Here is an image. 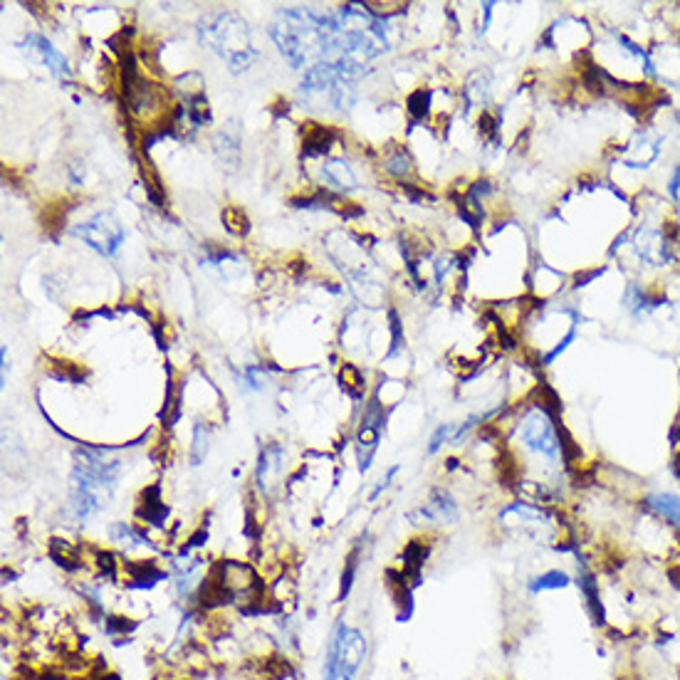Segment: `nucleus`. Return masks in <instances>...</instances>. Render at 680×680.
I'll list each match as a JSON object with an SVG mask.
<instances>
[{"mask_svg": "<svg viewBox=\"0 0 680 680\" xmlns=\"http://www.w3.org/2000/svg\"><path fill=\"white\" fill-rule=\"evenodd\" d=\"M339 383H342L345 393H349L352 399H362L364 389H366L362 372L356 369L354 364H345V366L339 369Z\"/></svg>", "mask_w": 680, "mask_h": 680, "instance_id": "f8f14e48", "label": "nucleus"}, {"mask_svg": "<svg viewBox=\"0 0 680 680\" xmlns=\"http://www.w3.org/2000/svg\"><path fill=\"white\" fill-rule=\"evenodd\" d=\"M383 168H386L389 174H393V176L401 178V176H406V174L411 171V161H409V156L403 154V151L396 149L392 156H389V159L383 161Z\"/></svg>", "mask_w": 680, "mask_h": 680, "instance_id": "f3484780", "label": "nucleus"}, {"mask_svg": "<svg viewBox=\"0 0 680 680\" xmlns=\"http://www.w3.org/2000/svg\"><path fill=\"white\" fill-rule=\"evenodd\" d=\"M643 505L663 517L666 522H671L673 527L680 532V495L671 493V490H656L643 497Z\"/></svg>", "mask_w": 680, "mask_h": 680, "instance_id": "6e6552de", "label": "nucleus"}, {"mask_svg": "<svg viewBox=\"0 0 680 680\" xmlns=\"http://www.w3.org/2000/svg\"><path fill=\"white\" fill-rule=\"evenodd\" d=\"M456 430H458L456 423H443V426H439L436 433L430 436L429 453H436V450H440L446 443H456Z\"/></svg>", "mask_w": 680, "mask_h": 680, "instance_id": "dca6fc26", "label": "nucleus"}, {"mask_svg": "<svg viewBox=\"0 0 680 680\" xmlns=\"http://www.w3.org/2000/svg\"><path fill=\"white\" fill-rule=\"evenodd\" d=\"M430 109V92L429 90H419V92L411 94L409 99V112L413 119H426Z\"/></svg>", "mask_w": 680, "mask_h": 680, "instance_id": "2eb2a0df", "label": "nucleus"}, {"mask_svg": "<svg viewBox=\"0 0 680 680\" xmlns=\"http://www.w3.org/2000/svg\"><path fill=\"white\" fill-rule=\"evenodd\" d=\"M322 178H325L326 191H352L356 188V178L352 174V168L346 166L345 161H326L322 166Z\"/></svg>", "mask_w": 680, "mask_h": 680, "instance_id": "9d476101", "label": "nucleus"}, {"mask_svg": "<svg viewBox=\"0 0 680 680\" xmlns=\"http://www.w3.org/2000/svg\"><path fill=\"white\" fill-rule=\"evenodd\" d=\"M366 651H369L366 636L359 628L339 621L326 646L322 680H354L366 661Z\"/></svg>", "mask_w": 680, "mask_h": 680, "instance_id": "7ed1b4c3", "label": "nucleus"}, {"mask_svg": "<svg viewBox=\"0 0 680 680\" xmlns=\"http://www.w3.org/2000/svg\"><path fill=\"white\" fill-rule=\"evenodd\" d=\"M119 476V458H109L102 448H82L77 453L75 485H72V497H70L72 517L80 522L90 520L104 505H109Z\"/></svg>", "mask_w": 680, "mask_h": 680, "instance_id": "f257e3e1", "label": "nucleus"}, {"mask_svg": "<svg viewBox=\"0 0 680 680\" xmlns=\"http://www.w3.org/2000/svg\"><path fill=\"white\" fill-rule=\"evenodd\" d=\"M571 581H574V579L569 577L567 571H562V569H550V571H542L537 577H532L530 581H527V589H530V594L560 591V589L571 587Z\"/></svg>", "mask_w": 680, "mask_h": 680, "instance_id": "9b49d317", "label": "nucleus"}, {"mask_svg": "<svg viewBox=\"0 0 680 680\" xmlns=\"http://www.w3.org/2000/svg\"><path fill=\"white\" fill-rule=\"evenodd\" d=\"M205 453H208V433H205L203 426L198 423L196 439H194V466H198V463L203 460Z\"/></svg>", "mask_w": 680, "mask_h": 680, "instance_id": "a211bd4d", "label": "nucleus"}, {"mask_svg": "<svg viewBox=\"0 0 680 680\" xmlns=\"http://www.w3.org/2000/svg\"><path fill=\"white\" fill-rule=\"evenodd\" d=\"M336 139H339V131L332 129V127L315 124V121L302 124V149H305V156H322V154L332 149V144Z\"/></svg>", "mask_w": 680, "mask_h": 680, "instance_id": "0eeeda50", "label": "nucleus"}, {"mask_svg": "<svg viewBox=\"0 0 680 680\" xmlns=\"http://www.w3.org/2000/svg\"><path fill=\"white\" fill-rule=\"evenodd\" d=\"M28 45L30 50H35L38 52V57L45 62L47 67H50V72L55 77H70V62H67V57L62 55V52H57L55 47H52V42L47 38H42V35H28Z\"/></svg>", "mask_w": 680, "mask_h": 680, "instance_id": "1a4fd4ad", "label": "nucleus"}, {"mask_svg": "<svg viewBox=\"0 0 680 680\" xmlns=\"http://www.w3.org/2000/svg\"><path fill=\"white\" fill-rule=\"evenodd\" d=\"M383 409L379 401H369V406L364 411L362 429H359V436H356V443H359V468L362 470H369L372 466V458L376 453V446H379V433L383 429Z\"/></svg>", "mask_w": 680, "mask_h": 680, "instance_id": "39448f33", "label": "nucleus"}, {"mask_svg": "<svg viewBox=\"0 0 680 680\" xmlns=\"http://www.w3.org/2000/svg\"><path fill=\"white\" fill-rule=\"evenodd\" d=\"M8 382V352H5V346H3V383Z\"/></svg>", "mask_w": 680, "mask_h": 680, "instance_id": "aec40b11", "label": "nucleus"}, {"mask_svg": "<svg viewBox=\"0 0 680 680\" xmlns=\"http://www.w3.org/2000/svg\"><path fill=\"white\" fill-rule=\"evenodd\" d=\"M223 223L225 228L233 235H248L250 233V218L242 211L241 205H228L223 211Z\"/></svg>", "mask_w": 680, "mask_h": 680, "instance_id": "ddd939ff", "label": "nucleus"}, {"mask_svg": "<svg viewBox=\"0 0 680 680\" xmlns=\"http://www.w3.org/2000/svg\"><path fill=\"white\" fill-rule=\"evenodd\" d=\"M186 114H188V119L194 121L196 127H201V124H208V121H211V107H208V99H205L203 92L191 94V97H188Z\"/></svg>", "mask_w": 680, "mask_h": 680, "instance_id": "4468645a", "label": "nucleus"}, {"mask_svg": "<svg viewBox=\"0 0 680 680\" xmlns=\"http://www.w3.org/2000/svg\"><path fill=\"white\" fill-rule=\"evenodd\" d=\"M77 238H82L87 245H92L94 250L102 252L107 258H112L124 242V228L112 213H97L87 223H80L72 231Z\"/></svg>", "mask_w": 680, "mask_h": 680, "instance_id": "20e7f679", "label": "nucleus"}, {"mask_svg": "<svg viewBox=\"0 0 680 680\" xmlns=\"http://www.w3.org/2000/svg\"><path fill=\"white\" fill-rule=\"evenodd\" d=\"M201 40L223 57L233 72H242L255 60L248 23H242L235 13H221L215 18L203 20Z\"/></svg>", "mask_w": 680, "mask_h": 680, "instance_id": "f03ea898", "label": "nucleus"}, {"mask_svg": "<svg viewBox=\"0 0 680 680\" xmlns=\"http://www.w3.org/2000/svg\"><path fill=\"white\" fill-rule=\"evenodd\" d=\"M666 191H668V196H671L673 203L680 208V164L673 168V174L668 176V186H666Z\"/></svg>", "mask_w": 680, "mask_h": 680, "instance_id": "6ab92c4d", "label": "nucleus"}, {"mask_svg": "<svg viewBox=\"0 0 680 680\" xmlns=\"http://www.w3.org/2000/svg\"><path fill=\"white\" fill-rule=\"evenodd\" d=\"M420 520L426 522H456L458 515H460V507H458L456 497L443 490V487H436L433 493H430L429 503L423 505L419 510Z\"/></svg>", "mask_w": 680, "mask_h": 680, "instance_id": "423d86ee", "label": "nucleus"}]
</instances>
